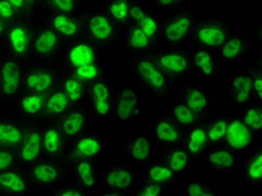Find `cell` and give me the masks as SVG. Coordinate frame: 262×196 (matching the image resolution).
<instances>
[{
	"label": "cell",
	"mask_w": 262,
	"mask_h": 196,
	"mask_svg": "<svg viewBox=\"0 0 262 196\" xmlns=\"http://www.w3.org/2000/svg\"><path fill=\"white\" fill-rule=\"evenodd\" d=\"M134 79L156 98L158 103H164L175 94V82L154 61L150 54L133 55L126 59Z\"/></svg>",
	"instance_id": "1"
},
{
	"label": "cell",
	"mask_w": 262,
	"mask_h": 196,
	"mask_svg": "<svg viewBox=\"0 0 262 196\" xmlns=\"http://www.w3.org/2000/svg\"><path fill=\"white\" fill-rule=\"evenodd\" d=\"M84 36L103 51L120 43L122 28L117 25L103 9L85 8L81 10Z\"/></svg>",
	"instance_id": "2"
},
{
	"label": "cell",
	"mask_w": 262,
	"mask_h": 196,
	"mask_svg": "<svg viewBox=\"0 0 262 196\" xmlns=\"http://www.w3.org/2000/svg\"><path fill=\"white\" fill-rule=\"evenodd\" d=\"M196 17V11L188 7L166 14L162 19L159 44L167 47H183L189 40Z\"/></svg>",
	"instance_id": "3"
},
{
	"label": "cell",
	"mask_w": 262,
	"mask_h": 196,
	"mask_svg": "<svg viewBox=\"0 0 262 196\" xmlns=\"http://www.w3.org/2000/svg\"><path fill=\"white\" fill-rule=\"evenodd\" d=\"M64 44L44 18L35 19L29 62L56 64Z\"/></svg>",
	"instance_id": "4"
},
{
	"label": "cell",
	"mask_w": 262,
	"mask_h": 196,
	"mask_svg": "<svg viewBox=\"0 0 262 196\" xmlns=\"http://www.w3.org/2000/svg\"><path fill=\"white\" fill-rule=\"evenodd\" d=\"M233 33V27L221 17H196L189 40L195 46L216 52Z\"/></svg>",
	"instance_id": "5"
},
{
	"label": "cell",
	"mask_w": 262,
	"mask_h": 196,
	"mask_svg": "<svg viewBox=\"0 0 262 196\" xmlns=\"http://www.w3.org/2000/svg\"><path fill=\"white\" fill-rule=\"evenodd\" d=\"M24 69L25 64L6 53L0 57V111H9L24 90Z\"/></svg>",
	"instance_id": "6"
},
{
	"label": "cell",
	"mask_w": 262,
	"mask_h": 196,
	"mask_svg": "<svg viewBox=\"0 0 262 196\" xmlns=\"http://www.w3.org/2000/svg\"><path fill=\"white\" fill-rule=\"evenodd\" d=\"M150 56L175 83L194 74L192 56L183 47H156L150 53Z\"/></svg>",
	"instance_id": "7"
},
{
	"label": "cell",
	"mask_w": 262,
	"mask_h": 196,
	"mask_svg": "<svg viewBox=\"0 0 262 196\" xmlns=\"http://www.w3.org/2000/svg\"><path fill=\"white\" fill-rule=\"evenodd\" d=\"M34 18H18L8 25L3 41L6 54L27 64L31 56V47L34 32Z\"/></svg>",
	"instance_id": "8"
},
{
	"label": "cell",
	"mask_w": 262,
	"mask_h": 196,
	"mask_svg": "<svg viewBox=\"0 0 262 196\" xmlns=\"http://www.w3.org/2000/svg\"><path fill=\"white\" fill-rule=\"evenodd\" d=\"M62 70L55 63L28 62L24 69V90L49 94L56 89Z\"/></svg>",
	"instance_id": "9"
},
{
	"label": "cell",
	"mask_w": 262,
	"mask_h": 196,
	"mask_svg": "<svg viewBox=\"0 0 262 196\" xmlns=\"http://www.w3.org/2000/svg\"><path fill=\"white\" fill-rule=\"evenodd\" d=\"M116 94L115 83L106 78L89 85L85 104L98 123L102 124L112 118Z\"/></svg>",
	"instance_id": "10"
},
{
	"label": "cell",
	"mask_w": 262,
	"mask_h": 196,
	"mask_svg": "<svg viewBox=\"0 0 262 196\" xmlns=\"http://www.w3.org/2000/svg\"><path fill=\"white\" fill-rule=\"evenodd\" d=\"M103 53L102 49L83 36L64 44L56 64L62 71H68L81 65L99 62L102 59Z\"/></svg>",
	"instance_id": "11"
},
{
	"label": "cell",
	"mask_w": 262,
	"mask_h": 196,
	"mask_svg": "<svg viewBox=\"0 0 262 196\" xmlns=\"http://www.w3.org/2000/svg\"><path fill=\"white\" fill-rule=\"evenodd\" d=\"M27 176L34 188L52 189L67 181L69 168L59 159L43 157L38 162L25 168Z\"/></svg>",
	"instance_id": "12"
},
{
	"label": "cell",
	"mask_w": 262,
	"mask_h": 196,
	"mask_svg": "<svg viewBox=\"0 0 262 196\" xmlns=\"http://www.w3.org/2000/svg\"><path fill=\"white\" fill-rule=\"evenodd\" d=\"M105 150V141L102 135L88 129L86 132L77 136L76 138L69 141L67 153L62 159L65 165L79 159H88L97 162L102 157Z\"/></svg>",
	"instance_id": "13"
},
{
	"label": "cell",
	"mask_w": 262,
	"mask_h": 196,
	"mask_svg": "<svg viewBox=\"0 0 262 196\" xmlns=\"http://www.w3.org/2000/svg\"><path fill=\"white\" fill-rule=\"evenodd\" d=\"M41 123L43 122H29L25 136L16 148L17 162L18 166L27 168L28 166L38 162L44 157L43 153V138H41Z\"/></svg>",
	"instance_id": "14"
},
{
	"label": "cell",
	"mask_w": 262,
	"mask_h": 196,
	"mask_svg": "<svg viewBox=\"0 0 262 196\" xmlns=\"http://www.w3.org/2000/svg\"><path fill=\"white\" fill-rule=\"evenodd\" d=\"M141 114V98L134 86L126 84L117 90L112 118L126 126L140 118Z\"/></svg>",
	"instance_id": "15"
},
{
	"label": "cell",
	"mask_w": 262,
	"mask_h": 196,
	"mask_svg": "<svg viewBox=\"0 0 262 196\" xmlns=\"http://www.w3.org/2000/svg\"><path fill=\"white\" fill-rule=\"evenodd\" d=\"M45 21L49 24L64 43L84 36V26L81 11L79 13H46Z\"/></svg>",
	"instance_id": "16"
},
{
	"label": "cell",
	"mask_w": 262,
	"mask_h": 196,
	"mask_svg": "<svg viewBox=\"0 0 262 196\" xmlns=\"http://www.w3.org/2000/svg\"><path fill=\"white\" fill-rule=\"evenodd\" d=\"M178 100L185 103L196 115L204 119L214 110L211 92L196 82H189L185 86L175 91Z\"/></svg>",
	"instance_id": "17"
},
{
	"label": "cell",
	"mask_w": 262,
	"mask_h": 196,
	"mask_svg": "<svg viewBox=\"0 0 262 196\" xmlns=\"http://www.w3.org/2000/svg\"><path fill=\"white\" fill-rule=\"evenodd\" d=\"M45 94L23 90L10 106L11 112L28 122H43Z\"/></svg>",
	"instance_id": "18"
},
{
	"label": "cell",
	"mask_w": 262,
	"mask_h": 196,
	"mask_svg": "<svg viewBox=\"0 0 262 196\" xmlns=\"http://www.w3.org/2000/svg\"><path fill=\"white\" fill-rule=\"evenodd\" d=\"M100 182L105 187H112L124 193H131L136 186V174L122 163H110L100 169Z\"/></svg>",
	"instance_id": "19"
},
{
	"label": "cell",
	"mask_w": 262,
	"mask_h": 196,
	"mask_svg": "<svg viewBox=\"0 0 262 196\" xmlns=\"http://www.w3.org/2000/svg\"><path fill=\"white\" fill-rule=\"evenodd\" d=\"M185 130L178 126L165 114L157 115L150 123V134L154 144L164 147L182 144Z\"/></svg>",
	"instance_id": "20"
},
{
	"label": "cell",
	"mask_w": 262,
	"mask_h": 196,
	"mask_svg": "<svg viewBox=\"0 0 262 196\" xmlns=\"http://www.w3.org/2000/svg\"><path fill=\"white\" fill-rule=\"evenodd\" d=\"M162 19L158 13L148 9L141 0H133L130 8V23L138 25L158 45L162 33Z\"/></svg>",
	"instance_id": "21"
},
{
	"label": "cell",
	"mask_w": 262,
	"mask_h": 196,
	"mask_svg": "<svg viewBox=\"0 0 262 196\" xmlns=\"http://www.w3.org/2000/svg\"><path fill=\"white\" fill-rule=\"evenodd\" d=\"M34 189L25 168L14 166L0 170V195L3 196H27Z\"/></svg>",
	"instance_id": "22"
},
{
	"label": "cell",
	"mask_w": 262,
	"mask_h": 196,
	"mask_svg": "<svg viewBox=\"0 0 262 196\" xmlns=\"http://www.w3.org/2000/svg\"><path fill=\"white\" fill-rule=\"evenodd\" d=\"M28 121L11 111H0V146L16 149L25 136Z\"/></svg>",
	"instance_id": "23"
},
{
	"label": "cell",
	"mask_w": 262,
	"mask_h": 196,
	"mask_svg": "<svg viewBox=\"0 0 262 196\" xmlns=\"http://www.w3.org/2000/svg\"><path fill=\"white\" fill-rule=\"evenodd\" d=\"M255 139H257L255 135L243 122L240 115L235 117H230L229 126L228 130H226L223 145L241 155V154L246 153L251 148Z\"/></svg>",
	"instance_id": "24"
},
{
	"label": "cell",
	"mask_w": 262,
	"mask_h": 196,
	"mask_svg": "<svg viewBox=\"0 0 262 196\" xmlns=\"http://www.w3.org/2000/svg\"><path fill=\"white\" fill-rule=\"evenodd\" d=\"M122 45L120 51L130 53L133 55H144L150 53L158 47L156 41L152 40L142 29L134 23H129L122 29Z\"/></svg>",
	"instance_id": "25"
},
{
	"label": "cell",
	"mask_w": 262,
	"mask_h": 196,
	"mask_svg": "<svg viewBox=\"0 0 262 196\" xmlns=\"http://www.w3.org/2000/svg\"><path fill=\"white\" fill-rule=\"evenodd\" d=\"M91 112L89 110L88 105L84 103L80 105H73L56 122L58 123L59 128H61L65 138L68 139V141H71L76 138L77 136L86 132L91 123Z\"/></svg>",
	"instance_id": "26"
},
{
	"label": "cell",
	"mask_w": 262,
	"mask_h": 196,
	"mask_svg": "<svg viewBox=\"0 0 262 196\" xmlns=\"http://www.w3.org/2000/svg\"><path fill=\"white\" fill-rule=\"evenodd\" d=\"M190 56H192L194 73L201 74L202 79L206 83L213 82L223 72L224 68L215 51L195 46Z\"/></svg>",
	"instance_id": "27"
},
{
	"label": "cell",
	"mask_w": 262,
	"mask_h": 196,
	"mask_svg": "<svg viewBox=\"0 0 262 196\" xmlns=\"http://www.w3.org/2000/svg\"><path fill=\"white\" fill-rule=\"evenodd\" d=\"M252 50V44L247 37L233 33L224 43L216 50V55L221 63L244 65L249 58L247 55Z\"/></svg>",
	"instance_id": "28"
},
{
	"label": "cell",
	"mask_w": 262,
	"mask_h": 196,
	"mask_svg": "<svg viewBox=\"0 0 262 196\" xmlns=\"http://www.w3.org/2000/svg\"><path fill=\"white\" fill-rule=\"evenodd\" d=\"M239 154L231 150L225 145L210 147L203 156L205 167L215 174H225L233 170L240 164Z\"/></svg>",
	"instance_id": "29"
},
{
	"label": "cell",
	"mask_w": 262,
	"mask_h": 196,
	"mask_svg": "<svg viewBox=\"0 0 262 196\" xmlns=\"http://www.w3.org/2000/svg\"><path fill=\"white\" fill-rule=\"evenodd\" d=\"M44 157L62 160L69 145L68 139L56 121H44L41 123Z\"/></svg>",
	"instance_id": "30"
},
{
	"label": "cell",
	"mask_w": 262,
	"mask_h": 196,
	"mask_svg": "<svg viewBox=\"0 0 262 196\" xmlns=\"http://www.w3.org/2000/svg\"><path fill=\"white\" fill-rule=\"evenodd\" d=\"M69 177L72 182L91 194L100 183V170L94 160L79 159L69 166Z\"/></svg>",
	"instance_id": "31"
},
{
	"label": "cell",
	"mask_w": 262,
	"mask_h": 196,
	"mask_svg": "<svg viewBox=\"0 0 262 196\" xmlns=\"http://www.w3.org/2000/svg\"><path fill=\"white\" fill-rule=\"evenodd\" d=\"M228 99L231 104L241 110L254 102L251 79L248 72H240L230 79Z\"/></svg>",
	"instance_id": "32"
},
{
	"label": "cell",
	"mask_w": 262,
	"mask_h": 196,
	"mask_svg": "<svg viewBox=\"0 0 262 196\" xmlns=\"http://www.w3.org/2000/svg\"><path fill=\"white\" fill-rule=\"evenodd\" d=\"M182 145L188 153L193 164L202 160L205 153L210 148L203 123H196L193 127L185 129Z\"/></svg>",
	"instance_id": "33"
},
{
	"label": "cell",
	"mask_w": 262,
	"mask_h": 196,
	"mask_svg": "<svg viewBox=\"0 0 262 196\" xmlns=\"http://www.w3.org/2000/svg\"><path fill=\"white\" fill-rule=\"evenodd\" d=\"M122 150L136 164H147L152 157L154 142L149 135H137L122 142Z\"/></svg>",
	"instance_id": "34"
},
{
	"label": "cell",
	"mask_w": 262,
	"mask_h": 196,
	"mask_svg": "<svg viewBox=\"0 0 262 196\" xmlns=\"http://www.w3.org/2000/svg\"><path fill=\"white\" fill-rule=\"evenodd\" d=\"M229 116H225L221 114V112L216 111L215 109L202 121L205 129L210 147L223 145L226 130H228L229 126Z\"/></svg>",
	"instance_id": "35"
},
{
	"label": "cell",
	"mask_w": 262,
	"mask_h": 196,
	"mask_svg": "<svg viewBox=\"0 0 262 196\" xmlns=\"http://www.w3.org/2000/svg\"><path fill=\"white\" fill-rule=\"evenodd\" d=\"M73 104L67 97V94L59 86L46 94L45 109L43 115L44 121H58L67 112L72 108Z\"/></svg>",
	"instance_id": "36"
},
{
	"label": "cell",
	"mask_w": 262,
	"mask_h": 196,
	"mask_svg": "<svg viewBox=\"0 0 262 196\" xmlns=\"http://www.w3.org/2000/svg\"><path fill=\"white\" fill-rule=\"evenodd\" d=\"M158 158L163 160L165 164H167L178 176L185 174L190 166L193 165L192 159L182 144L164 147Z\"/></svg>",
	"instance_id": "37"
},
{
	"label": "cell",
	"mask_w": 262,
	"mask_h": 196,
	"mask_svg": "<svg viewBox=\"0 0 262 196\" xmlns=\"http://www.w3.org/2000/svg\"><path fill=\"white\" fill-rule=\"evenodd\" d=\"M178 176L167 164L159 158L149 160L147 163L145 171V180L160 184L164 186H172L178 181Z\"/></svg>",
	"instance_id": "38"
},
{
	"label": "cell",
	"mask_w": 262,
	"mask_h": 196,
	"mask_svg": "<svg viewBox=\"0 0 262 196\" xmlns=\"http://www.w3.org/2000/svg\"><path fill=\"white\" fill-rule=\"evenodd\" d=\"M58 86L62 89L63 92L67 94V97L71 101L73 105H80L84 104L86 98H88V90L89 85L85 84L72 74L68 72H63L61 75V80H59Z\"/></svg>",
	"instance_id": "39"
},
{
	"label": "cell",
	"mask_w": 262,
	"mask_h": 196,
	"mask_svg": "<svg viewBox=\"0 0 262 196\" xmlns=\"http://www.w3.org/2000/svg\"><path fill=\"white\" fill-rule=\"evenodd\" d=\"M165 115L184 130L203 121V119L199 115H196L192 109L188 108L185 103L178 99L170 104L167 111L165 112Z\"/></svg>",
	"instance_id": "40"
},
{
	"label": "cell",
	"mask_w": 262,
	"mask_h": 196,
	"mask_svg": "<svg viewBox=\"0 0 262 196\" xmlns=\"http://www.w3.org/2000/svg\"><path fill=\"white\" fill-rule=\"evenodd\" d=\"M243 178L252 186L262 184V148L255 149L242 164Z\"/></svg>",
	"instance_id": "41"
},
{
	"label": "cell",
	"mask_w": 262,
	"mask_h": 196,
	"mask_svg": "<svg viewBox=\"0 0 262 196\" xmlns=\"http://www.w3.org/2000/svg\"><path fill=\"white\" fill-rule=\"evenodd\" d=\"M103 10L122 29L130 23V8L133 0H102Z\"/></svg>",
	"instance_id": "42"
},
{
	"label": "cell",
	"mask_w": 262,
	"mask_h": 196,
	"mask_svg": "<svg viewBox=\"0 0 262 196\" xmlns=\"http://www.w3.org/2000/svg\"><path fill=\"white\" fill-rule=\"evenodd\" d=\"M63 72L72 74L75 78L81 80L82 82H84L85 84L90 85L92 83L105 78L106 70L102 61H99L89 63L85 65H81V67L73 68L68 71H63Z\"/></svg>",
	"instance_id": "43"
},
{
	"label": "cell",
	"mask_w": 262,
	"mask_h": 196,
	"mask_svg": "<svg viewBox=\"0 0 262 196\" xmlns=\"http://www.w3.org/2000/svg\"><path fill=\"white\" fill-rule=\"evenodd\" d=\"M243 122L247 124L248 128L255 135V137H259L262 135V103L253 102L248 105L247 108L242 109L240 114Z\"/></svg>",
	"instance_id": "44"
},
{
	"label": "cell",
	"mask_w": 262,
	"mask_h": 196,
	"mask_svg": "<svg viewBox=\"0 0 262 196\" xmlns=\"http://www.w3.org/2000/svg\"><path fill=\"white\" fill-rule=\"evenodd\" d=\"M85 0H44L41 10L45 13H79Z\"/></svg>",
	"instance_id": "45"
},
{
	"label": "cell",
	"mask_w": 262,
	"mask_h": 196,
	"mask_svg": "<svg viewBox=\"0 0 262 196\" xmlns=\"http://www.w3.org/2000/svg\"><path fill=\"white\" fill-rule=\"evenodd\" d=\"M185 194L187 196H221L223 192L217 187H214L210 182L193 180L185 185Z\"/></svg>",
	"instance_id": "46"
},
{
	"label": "cell",
	"mask_w": 262,
	"mask_h": 196,
	"mask_svg": "<svg viewBox=\"0 0 262 196\" xmlns=\"http://www.w3.org/2000/svg\"><path fill=\"white\" fill-rule=\"evenodd\" d=\"M169 188L168 186L144 180L139 184H136L131 194L135 196H166L169 194Z\"/></svg>",
	"instance_id": "47"
},
{
	"label": "cell",
	"mask_w": 262,
	"mask_h": 196,
	"mask_svg": "<svg viewBox=\"0 0 262 196\" xmlns=\"http://www.w3.org/2000/svg\"><path fill=\"white\" fill-rule=\"evenodd\" d=\"M248 71L252 84V91L254 97V102L262 103V68L258 67L251 59L243 65Z\"/></svg>",
	"instance_id": "48"
},
{
	"label": "cell",
	"mask_w": 262,
	"mask_h": 196,
	"mask_svg": "<svg viewBox=\"0 0 262 196\" xmlns=\"http://www.w3.org/2000/svg\"><path fill=\"white\" fill-rule=\"evenodd\" d=\"M50 195H58V196H86L90 193L84 191L82 187L76 185L75 183H67L63 182L59 185L53 187L49 191Z\"/></svg>",
	"instance_id": "49"
},
{
	"label": "cell",
	"mask_w": 262,
	"mask_h": 196,
	"mask_svg": "<svg viewBox=\"0 0 262 196\" xmlns=\"http://www.w3.org/2000/svg\"><path fill=\"white\" fill-rule=\"evenodd\" d=\"M150 2L157 10L165 14H169L171 11L186 7L188 0H150Z\"/></svg>",
	"instance_id": "50"
},
{
	"label": "cell",
	"mask_w": 262,
	"mask_h": 196,
	"mask_svg": "<svg viewBox=\"0 0 262 196\" xmlns=\"http://www.w3.org/2000/svg\"><path fill=\"white\" fill-rule=\"evenodd\" d=\"M18 165L16 149L0 146V170L7 169Z\"/></svg>",
	"instance_id": "51"
},
{
	"label": "cell",
	"mask_w": 262,
	"mask_h": 196,
	"mask_svg": "<svg viewBox=\"0 0 262 196\" xmlns=\"http://www.w3.org/2000/svg\"><path fill=\"white\" fill-rule=\"evenodd\" d=\"M7 2L13 6L20 18H33L35 11L28 0H7Z\"/></svg>",
	"instance_id": "52"
},
{
	"label": "cell",
	"mask_w": 262,
	"mask_h": 196,
	"mask_svg": "<svg viewBox=\"0 0 262 196\" xmlns=\"http://www.w3.org/2000/svg\"><path fill=\"white\" fill-rule=\"evenodd\" d=\"M18 18H20V17L17 15L13 6L7 0H0V19H3L9 25V24L14 23Z\"/></svg>",
	"instance_id": "53"
},
{
	"label": "cell",
	"mask_w": 262,
	"mask_h": 196,
	"mask_svg": "<svg viewBox=\"0 0 262 196\" xmlns=\"http://www.w3.org/2000/svg\"><path fill=\"white\" fill-rule=\"evenodd\" d=\"M97 194L100 196H126V195H128L127 193L119 191V189L112 188V187H105V186H103V188H100Z\"/></svg>",
	"instance_id": "54"
},
{
	"label": "cell",
	"mask_w": 262,
	"mask_h": 196,
	"mask_svg": "<svg viewBox=\"0 0 262 196\" xmlns=\"http://www.w3.org/2000/svg\"><path fill=\"white\" fill-rule=\"evenodd\" d=\"M253 43L258 46L260 52H262V25H259L255 29L254 36H253Z\"/></svg>",
	"instance_id": "55"
},
{
	"label": "cell",
	"mask_w": 262,
	"mask_h": 196,
	"mask_svg": "<svg viewBox=\"0 0 262 196\" xmlns=\"http://www.w3.org/2000/svg\"><path fill=\"white\" fill-rule=\"evenodd\" d=\"M7 29H8V24L4 21L3 19H0V43H3L4 41L6 33H7Z\"/></svg>",
	"instance_id": "56"
},
{
	"label": "cell",
	"mask_w": 262,
	"mask_h": 196,
	"mask_svg": "<svg viewBox=\"0 0 262 196\" xmlns=\"http://www.w3.org/2000/svg\"><path fill=\"white\" fill-rule=\"evenodd\" d=\"M43 2H44V0H28V3L31 4L32 8L34 9L35 13H36L37 10H41V6H43Z\"/></svg>",
	"instance_id": "57"
},
{
	"label": "cell",
	"mask_w": 262,
	"mask_h": 196,
	"mask_svg": "<svg viewBox=\"0 0 262 196\" xmlns=\"http://www.w3.org/2000/svg\"><path fill=\"white\" fill-rule=\"evenodd\" d=\"M5 54V50H4V45L3 43H0V57Z\"/></svg>",
	"instance_id": "58"
},
{
	"label": "cell",
	"mask_w": 262,
	"mask_h": 196,
	"mask_svg": "<svg viewBox=\"0 0 262 196\" xmlns=\"http://www.w3.org/2000/svg\"><path fill=\"white\" fill-rule=\"evenodd\" d=\"M85 2H89V0H85Z\"/></svg>",
	"instance_id": "59"
}]
</instances>
